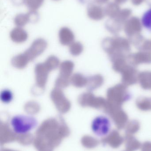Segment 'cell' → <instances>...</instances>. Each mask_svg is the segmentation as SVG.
<instances>
[{
  "label": "cell",
  "mask_w": 151,
  "mask_h": 151,
  "mask_svg": "<svg viewBox=\"0 0 151 151\" xmlns=\"http://www.w3.org/2000/svg\"><path fill=\"white\" fill-rule=\"evenodd\" d=\"M9 125L11 129L15 134L25 135L34 130L38 126V122L33 116L18 114L11 119Z\"/></svg>",
  "instance_id": "cell-1"
},
{
  "label": "cell",
  "mask_w": 151,
  "mask_h": 151,
  "mask_svg": "<svg viewBox=\"0 0 151 151\" xmlns=\"http://www.w3.org/2000/svg\"><path fill=\"white\" fill-rule=\"evenodd\" d=\"M90 128L92 133L97 137H105L111 133V122L107 116L98 115L93 119Z\"/></svg>",
  "instance_id": "cell-2"
},
{
  "label": "cell",
  "mask_w": 151,
  "mask_h": 151,
  "mask_svg": "<svg viewBox=\"0 0 151 151\" xmlns=\"http://www.w3.org/2000/svg\"><path fill=\"white\" fill-rule=\"evenodd\" d=\"M142 26L149 32H151V8L144 12L141 18Z\"/></svg>",
  "instance_id": "cell-3"
},
{
  "label": "cell",
  "mask_w": 151,
  "mask_h": 151,
  "mask_svg": "<svg viewBox=\"0 0 151 151\" xmlns=\"http://www.w3.org/2000/svg\"><path fill=\"white\" fill-rule=\"evenodd\" d=\"M14 23L17 26L21 27L25 25L30 22L28 14L27 13H20L16 15L14 18Z\"/></svg>",
  "instance_id": "cell-4"
},
{
  "label": "cell",
  "mask_w": 151,
  "mask_h": 151,
  "mask_svg": "<svg viewBox=\"0 0 151 151\" xmlns=\"http://www.w3.org/2000/svg\"><path fill=\"white\" fill-rule=\"evenodd\" d=\"M11 36L15 40H23L27 37V34L24 29L18 27L12 31Z\"/></svg>",
  "instance_id": "cell-5"
},
{
  "label": "cell",
  "mask_w": 151,
  "mask_h": 151,
  "mask_svg": "<svg viewBox=\"0 0 151 151\" xmlns=\"http://www.w3.org/2000/svg\"><path fill=\"white\" fill-rule=\"evenodd\" d=\"M59 36L62 40L70 41L74 38L72 32L68 27H62L59 31Z\"/></svg>",
  "instance_id": "cell-6"
},
{
  "label": "cell",
  "mask_w": 151,
  "mask_h": 151,
  "mask_svg": "<svg viewBox=\"0 0 151 151\" xmlns=\"http://www.w3.org/2000/svg\"><path fill=\"white\" fill-rule=\"evenodd\" d=\"M44 0H25V4L29 10H37L43 4Z\"/></svg>",
  "instance_id": "cell-7"
},
{
  "label": "cell",
  "mask_w": 151,
  "mask_h": 151,
  "mask_svg": "<svg viewBox=\"0 0 151 151\" xmlns=\"http://www.w3.org/2000/svg\"><path fill=\"white\" fill-rule=\"evenodd\" d=\"M12 92L9 90H4L1 92V99L3 103H9L12 100Z\"/></svg>",
  "instance_id": "cell-8"
},
{
  "label": "cell",
  "mask_w": 151,
  "mask_h": 151,
  "mask_svg": "<svg viewBox=\"0 0 151 151\" xmlns=\"http://www.w3.org/2000/svg\"><path fill=\"white\" fill-rule=\"evenodd\" d=\"M27 13L29 17L30 22L35 23L38 21L40 18V16L37 10H29V11Z\"/></svg>",
  "instance_id": "cell-9"
},
{
  "label": "cell",
  "mask_w": 151,
  "mask_h": 151,
  "mask_svg": "<svg viewBox=\"0 0 151 151\" xmlns=\"http://www.w3.org/2000/svg\"><path fill=\"white\" fill-rule=\"evenodd\" d=\"M25 0H12L13 3L17 4V5L25 4Z\"/></svg>",
  "instance_id": "cell-10"
},
{
  "label": "cell",
  "mask_w": 151,
  "mask_h": 151,
  "mask_svg": "<svg viewBox=\"0 0 151 151\" xmlns=\"http://www.w3.org/2000/svg\"><path fill=\"white\" fill-rule=\"evenodd\" d=\"M53 1H60V0H53Z\"/></svg>",
  "instance_id": "cell-11"
}]
</instances>
